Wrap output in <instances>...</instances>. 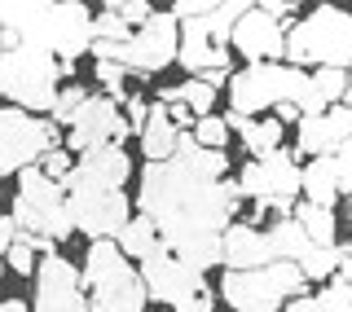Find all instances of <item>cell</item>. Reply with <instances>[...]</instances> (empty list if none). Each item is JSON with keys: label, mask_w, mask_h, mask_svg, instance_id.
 I'll list each match as a JSON object with an SVG mask.
<instances>
[{"label": "cell", "mask_w": 352, "mask_h": 312, "mask_svg": "<svg viewBox=\"0 0 352 312\" xmlns=\"http://www.w3.org/2000/svg\"><path fill=\"white\" fill-rule=\"evenodd\" d=\"M225 150H203L194 132H181L176 159L141 167V211L159 225L163 242L190 269H225V229L234 225L242 189L225 181L229 172Z\"/></svg>", "instance_id": "cell-1"}, {"label": "cell", "mask_w": 352, "mask_h": 312, "mask_svg": "<svg viewBox=\"0 0 352 312\" xmlns=\"http://www.w3.org/2000/svg\"><path fill=\"white\" fill-rule=\"evenodd\" d=\"M93 22L97 14L80 0H5L0 5V27L18 31L22 44H31V49L53 53L71 84H75V58L93 53L97 44Z\"/></svg>", "instance_id": "cell-2"}, {"label": "cell", "mask_w": 352, "mask_h": 312, "mask_svg": "<svg viewBox=\"0 0 352 312\" xmlns=\"http://www.w3.org/2000/svg\"><path fill=\"white\" fill-rule=\"evenodd\" d=\"M84 291L97 312H146L150 291L141 282V269L119 251L115 238L88 242L84 255Z\"/></svg>", "instance_id": "cell-3"}, {"label": "cell", "mask_w": 352, "mask_h": 312, "mask_svg": "<svg viewBox=\"0 0 352 312\" xmlns=\"http://www.w3.org/2000/svg\"><path fill=\"white\" fill-rule=\"evenodd\" d=\"M66 71L53 53L31 49V44H18V49H0V93L9 97V106L31 110V115H44L58 106Z\"/></svg>", "instance_id": "cell-4"}, {"label": "cell", "mask_w": 352, "mask_h": 312, "mask_svg": "<svg viewBox=\"0 0 352 312\" xmlns=\"http://www.w3.org/2000/svg\"><path fill=\"white\" fill-rule=\"evenodd\" d=\"M286 62L291 66H339L352 71V14L339 5H317L291 27L286 36Z\"/></svg>", "instance_id": "cell-5"}, {"label": "cell", "mask_w": 352, "mask_h": 312, "mask_svg": "<svg viewBox=\"0 0 352 312\" xmlns=\"http://www.w3.org/2000/svg\"><path fill=\"white\" fill-rule=\"evenodd\" d=\"M9 216L18 220V229L36 233V238H71L75 233V216H71V194H66V185L49 181L44 176V167H27V172L18 176V194H14V207H9Z\"/></svg>", "instance_id": "cell-6"}, {"label": "cell", "mask_w": 352, "mask_h": 312, "mask_svg": "<svg viewBox=\"0 0 352 312\" xmlns=\"http://www.w3.org/2000/svg\"><path fill=\"white\" fill-rule=\"evenodd\" d=\"M238 189L242 198H251L264 211H278V220L295 216V194H304V167L295 163L291 150H273L264 159H251L238 172Z\"/></svg>", "instance_id": "cell-7"}, {"label": "cell", "mask_w": 352, "mask_h": 312, "mask_svg": "<svg viewBox=\"0 0 352 312\" xmlns=\"http://www.w3.org/2000/svg\"><path fill=\"white\" fill-rule=\"evenodd\" d=\"M62 128L44 115L5 106L0 110V176H22L27 167H40L58 150Z\"/></svg>", "instance_id": "cell-8"}, {"label": "cell", "mask_w": 352, "mask_h": 312, "mask_svg": "<svg viewBox=\"0 0 352 312\" xmlns=\"http://www.w3.org/2000/svg\"><path fill=\"white\" fill-rule=\"evenodd\" d=\"M141 282H146V291H150L154 304L176 308V312H203L207 295H212L207 277L198 269H190L185 260H176V251L168 247V242L141 264Z\"/></svg>", "instance_id": "cell-9"}, {"label": "cell", "mask_w": 352, "mask_h": 312, "mask_svg": "<svg viewBox=\"0 0 352 312\" xmlns=\"http://www.w3.org/2000/svg\"><path fill=\"white\" fill-rule=\"evenodd\" d=\"M176 58H181V22L172 14H154L146 27H137V36L119 49V66H128V75H141V80L159 75L163 66H172Z\"/></svg>", "instance_id": "cell-10"}, {"label": "cell", "mask_w": 352, "mask_h": 312, "mask_svg": "<svg viewBox=\"0 0 352 312\" xmlns=\"http://www.w3.org/2000/svg\"><path fill=\"white\" fill-rule=\"evenodd\" d=\"M31 312H97L84 291V269H75L66 255H44L36 273V304Z\"/></svg>", "instance_id": "cell-11"}, {"label": "cell", "mask_w": 352, "mask_h": 312, "mask_svg": "<svg viewBox=\"0 0 352 312\" xmlns=\"http://www.w3.org/2000/svg\"><path fill=\"white\" fill-rule=\"evenodd\" d=\"M71 216L80 233H88L93 242H106L128 229L132 203L124 189H71Z\"/></svg>", "instance_id": "cell-12"}, {"label": "cell", "mask_w": 352, "mask_h": 312, "mask_svg": "<svg viewBox=\"0 0 352 312\" xmlns=\"http://www.w3.org/2000/svg\"><path fill=\"white\" fill-rule=\"evenodd\" d=\"M124 137H132V124L124 115V106L115 97H88V106L75 115L71 132H66V150L88 154L97 146H124Z\"/></svg>", "instance_id": "cell-13"}, {"label": "cell", "mask_w": 352, "mask_h": 312, "mask_svg": "<svg viewBox=\"0 0 352 312\" xmlns=\"http://www.w3.org/2000/svg\"><path fill=\"white\" fill-rule=\"evenodd\" d=\"M300 22V18H295ZM295 22H282L273 18L269 9L251 5L247 14H242V22L234 27V44L229 49L238 53V58H247V66L256 62H286V36H291Z\"/></svg>", "instance_id": "cell-14"}, {"label": "cell", "mask_w": 352, "mask_h": 312, "mask_svg": "<svg viewBox=\"0 0 352 312\" xmlns=\"http://www.w3.org/2000/svg\"><path fill=\"white\" fill-rule=\"evenodd\" d=\"M352 141V106H330L326 115L304 119L295 128V154L304 159H335Z\"/></svg>", "instance_id": "cell-15"}, {"label": "cell", "mask_w": 352, "mask_h": 312, "mask_svg": "<svg viewBox=\"0 0 352 312\" xmlns=\"http://www.w3.org/2000/svg\"><path fill=\"white\" fill-rule=\"evenodd\" d=\"M132 176V159L124 154V146H97L75 159V172L66 181L71 189H124V181Z\"/></svg>", "instance_id": "cell-16"}, {"label": "cell", "mask_w": 352, "mask_h": 312, "mask_svg": "<svg viewBox=\"0 0 352 312\" xmlns=\"http://www.w3.org/2000/svg\"><path fill=\"white\" fill-rule=\"evenodd\" d=\"M220 299L234 312H282V291L273 286L269 269H251V273H225L220 282Z\"/></svg>", "instance_id": "cell-17"}, {"label": "cell", "mask_w": 352, "mask_h": 312, "mask_svg": "<svg viewBox=\"0 0 352 312\" xmlns=\"http://www.w3.org/2000/svg\"><path fill=\"white\" fill-rule=\"evenodd\" d=\"M269 264H273L269 229L234 220L225 229V273H251V269H269Z\"/></svg>", "instance_id": "cell-18"}, {"label": "cell", "mask_w": 352, "mask_h": 312, "mask_svg": "<svg viewBox=\"0 0 352 312\" xmlns=\"http://www.w3.org/2000/svg\"><path fill=\"white\" fill-rule=\"evenodd\" d=\"M176 146H181V128L172 124V115H168L163 102H150V124L141 132V154H146V163L176 159Z\"/></svg>", "instance_id": "cell-19"}, {"label": "cell", "mask_w": 352, "mask_h": 312, "mask_svg": "<svg viewBox=\"0 0 352 312\" xmlns=\"http://www.w3.org/2000/svg\"><path fill=\"white\" fill-rule=\"evenodd\" d=\"M229 128L242 137V146H247L251 159H264V154H273V150H282V132L286 124H278V119H247V115H238V110H229Z\"/></svg>", "instance_id": "cell-20"}, {"label": "cell", "mask_w": 352, "mask_h": 312, "mask_svg": "<svg viewBox=\"0 0 352 312\" xmlns=\"http://www.w3.org/2000/svg\"><path fill=\"white\" fill-rule=\"evenodd\" d=\"M115 242H119V251H124L128 260L141 269V264H146L150 255L163 247V233H159V225H154V220L146 216V211H141V216H132V220H128V229L119 233Z\"/></svg>", "instance_id": "cell-21"}, {"label": "cell", "mask_w": 352, "mask_h": 312, "mask_svg": "<svg viewBox=\"0 0 352 312\" xmlns=\"http://www.w3.org/2000/svg\"><path fill=\"white\" fill-rule=\"evenodd\" d=\"M339 194H344V189H339L335 159H308V167H304V198H308V203L335 211V198Z\"/></svg>", "instance_id": "cell-22"}, {"label": "cell", "mask_w": 352, "mask_h": 312, "mask_svg": "<svg viewBox=\"0 0 352 312\" xmlns=\"http://www.w3.org/2000/svg\"><path fill=\"white\" fill-rule=\"evenodd\" d=\"M352 255V242H339V247H308L304 251V260H300V269H304V277L308 282H335L339 277V269H344V260Z\"/></svg>", "instance_id": "cell-23"}, {"label": "cell", "mask_w": 352, "mask_h": 312, "mask_svg": "<svg viewBox=\"0 0 352 312\" xmlns=\"http://www.w3.org/2000/svg\"><path fill=\"white\" fill-rule=\"evenodd\" d=\"M269 247H273V260L300 264L304 251L313 247V238L304 233V225H300L295 216H286V220H273V225H269Z\"/></svg>", "instance_id": "cell-24"}, {"label": "cell", "mask_w": 352, "mask_h": 312, "mask_svg": "<svg viewBox=\"0 0 352 312\" xmlns=\"http://www.w3.org/2000/svg\"><path fill=\"white\" fill-rule=\"evenodd\" d=\"M286 312H352V286L344 277H335L330 286H322L317 295H304V299H291Z\"/></svg>", "instance_id": "cell-25"}, {"label": "cell", "mask_w": 352, "mask_h": 312, "mask_svg": "<svg viewBox=\"0 0 352 312\" xmlns=\"http://www.w3.org/2000/svg\"><path fill=\"white\" fill-rule=\"evenodd\" d=\"M216 97L220 93L207 80H185V84H176V88H163L159 102H185L198 119H207V115H216Z\"/></svg>", "instance_id": "cell-26"}, {"label": "cell", "mask_w": 352, "mask_h": 312, "mask_svg": "<svg viewBox=\"0 0 352 312\" xmlns=\"http://www.w3.org/2000/svg\"><path fill=\"white\" fill-rule=\"evenodd\" d=\"M295 220L304 225V233L317 242V247H339L335 233H339V220L330 207H317V203H295Z\"/></svg>", "instance_id": "cell-27"}, {"label": "cell", "mask_w": 352, "mask_h": 312, "mask_svg": "<svg viewBox=\"0 0 352 312\" xmlns=\"http://www.w3.org/2000/svg\"><path fill=\"white\" fill-rule=\"evenodd\" d=\"M313 93L322 97L326 106H344L348 102V71H339V66H322V71H313Z\"/></svg>", "instance_id": "cell-28"}, {"label": "cell", "mask_w": 352, "mask_h": 312, "mask_svg": "<svg viewBox=\"0 0 352 312\" xmlns=\"http://www.w3.org/2000/svg\"><path fill=\"white\" fill-rule=\"evenodd\" d=\"M93 31H97V44H128L132 36H137V27H128L124 18L110 9V0L102 9H97V22H93Z\"/></svg>", "instance_id": "cell-29"}, {"label": "cell", "mask_w": 352, "mask_h": 312, "mask_svg": "<svg viewBox=\"0 0 352 312\" xmlns=\"http://www.w3.org/2000/svg\"><path fill=\"white\" fill-rule=\"evenodd\" d=\"M88 97H93V93H88V88H80V84H66L62 88V97H58V106H53V124H58V128H71L75 124V115H80V110L88 106Z\"/></svg>", "instance_id": "cell-30"}, {"label": "cell", "mask_w": 352, "mask_h": 312, "mask_svg": "<svg viewBox=\"0 0 352 312\" xmlns=\"http://www.w3.org/2000/svg\"><path fill=\"white\" fill-rule=\"evenodd\" d=\"M229 119L225 115H207V119H198V128H194V141L203 150H225L229 146Z\"/></svg>", "instance_id": "cell-31"}, {"label": "cell", "mask_w": 352, "mask_h": 312, "mask_svg": "<svg viewBox=\"0 0 352 312\" xmlns=\"http://www.w3.org/2000/svg\"><path fill=\"white\" fill-rule=\"evenodd\" d=\"M5 260H9V269H14L18 277H36V273H40V264H36V247H31L27 238H18L14 247L5 251Z\"/></svg>", "instance_id": "cell-32"}, {"label": "cell", "mask_w": 352, "mask_h": 312, "mask_svg": "<svg viewBox=\"0 0 352 312\" xmlns=\"http://www.w3.org/2000/svg\"><path fill=\"white\" fill-rule=\"evenodd\" d=\"M110 9H115V14L124 18L128 27H146V22L159 14V9H150L146 0H110Z\"/></svg>", "instance_id": "cell-33"}, {"label": "cell", "mask_w": 352, "mask_h": 312, "mask_svg": "<svg viewBox=\"0 0 352 312\" xmlns=\"http://www.w3.org/2000/svg\"><path fill=\"white\" fill-rule=\"evenodd\" d=\"M40 167H44V176H49V181H58V185H66V181H71V172H75L71 150H62V146L53 150V154H49V159H44Z\"/></svg>", "instance_id": "cell-34"}, {"label": "cell", "mask_w": 352, "mask_h": 312, "mask_svg": "<svg viewBox=\"0 0 352 312\" xmlns=\"http://www.w3.org/2000/svg\"><path fill=\"white\" fill-rule=\"evenodd\" d=\"M124 115H128V124H132V137H141L146 124H150V102H146V97H128Z\"/></svg>", "instance_id": "cell-35"}, {"label": "cell", "mask_w": 352, "mask_h": 312, "mask_svg": "<svg viewBox=\"0 0 352 312\" xmlns=\"http://www.w3.org/2000/svg\"><path fill=\"white\" fill-rule=\"evenodd\" d=\"M335 167H339V189H344V194H352V141L335 154Z\"/></svg>", "instance_id": "cell-36"}, {"label": "cell", "mask_w": 352, "mask_h": 312, "mask_svg": "<svg viewBox=\"0 0 352 312\" xmlns=\"http://www.w3.org/2000/svg\"><path fill=\"white\" fill-rule=\"evenodd\" d=\"M163 106H168V115H172V124H176V128H181V132H185V128H198V115H194V110H190V106H185V102H163Z\"/></svg>", "instance_id": "cell-37"}, {"label": "cell", "mask_w": 352, "mask_h": 312, "mask_svg": "<svg viewBox=\"0 0 352 312\" xmlns=\"http://www.w3.org/2000/svg\"><path fill=\"white\" fill-rule=\"evenodd\" d=\"M18 242V220L14 216H0V251H9Z\"/></svg>", "instance_id": "cell-38"}, {"label": "cell", "mask_w": 352, "mask_h": 312, "mask_svg": "<svg viewBox=\"0 0 352 312\" xmlns=\"http://www.w3.org/2000/svg\"><path fill=\"white\" fill-rule=\"evenodd\" d=\"M273 119H278V124H295V128H300V124H304V110L295 106V102H282V106H278V115H273Z\"/></svg>", "instance_id": "cell-39"}, {"label": "cell", "mask_w": 352, "mask_h": 312, "mask_svg": "<svg viewBox=\"0 0 352 312\" xmlns=\"http://www.w3.org/2000/svg\"><path fill=\"white\" fill-rule=\"evenodd\" d=\"M0 312H31V304H27V299H5Z\"/></svg>", "instance_id": "cell-40"}, {"label": "cell", "mask_w": 352, "mask_h": 312, "mask_svg": "<svg viewBox=\"0 0 352 312\" xmlns=\"http://www.w3.org/2000/svg\"><path fill=\"white\" fill-rule=\"evenodd\" d=\"M339 277H344V282L352 286V255H348V260H344V269H339Z\"/></svg>", "instance_id": "cell-41"}, {"label": "cell", "mask_w": 352, "mask_h": 312, "mask_svg": "<svg viewBox=\"0 0 352 312\" xmlns=\"http://www.w3.org/2000/svg\"><path fill=\"white\" fill-rule=\"evenodd\" d=\"M203 312H216V295H207V304H203Z\"/></svg>", "instance_id": "cell-42"}, {"label": "cell", "mask_w": 352, "mask_h": 312, "mask_svg": "<svg viewBox=\"0 0 352 312\" xmlns=\"http://www.w3.org/2000/svg\"><path fill=\"white\" fill-rule=\"evenodd\" d=\"M344 106H352V71H348V102Z\"/></svg>", "instance_id": "cell-43"}, {"label": "cell", "mask_w": 352, "mask_h": 312, "mask_svg": "<svg viewBox=\"0 0 352 312\" xmlns=\"http://www.w3.org/2000/svg\"><path fill=\"white\" fill-rule=\"evenodd\" d=\"M348 216H352V194H348Z\"/></svg>", "instance_id": "cell-44"}]
</instances>
